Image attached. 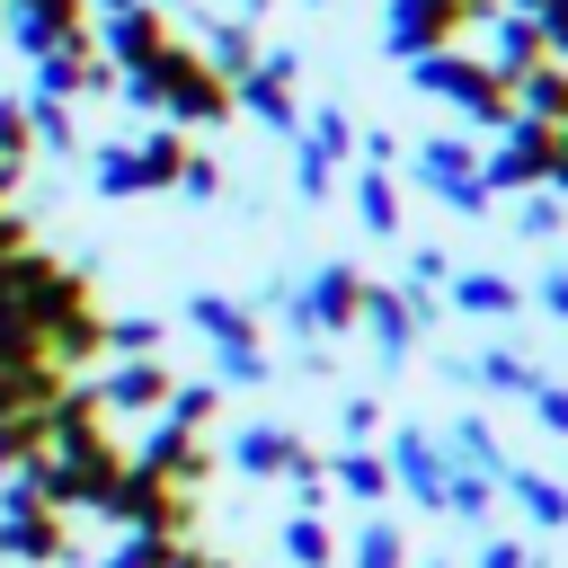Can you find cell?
I'll return each instance as SVG.
<instances>
[{
    "label": "cell",
    "mask_w": 568,
    "mask_h": 568,
    "mask_svg": "<svg viewBox=\"0 0 568 568\" xmlns=\"http://www.w3.org/2000/svg\"><path fill=\"white\" fill-rule=\"evenodd\" d=\"M364 293H373V284H364L355 266H320V284H311V302H302V311H311L320 328H346V320L364 311Z\"/></svg>",
    "instance_id": "cell-6"
},
{
    "label": "cell",
    "mask_w": 568,
    "mask_h": 568,
    "mask_svg": "<svg viewBox=\"0 0 568 568\" xmlns=\"http://www.w3.org/2000/svg\"><path fill=\"white\" fill-rule=\"evenodd\" d=\"M355 568H399V532H364V559Z\"/></svg>",
    "instance_id": "cell-17"
},
{
    "label": "cell",
    "mask_w": 568,
    "mask_h": 568,
    "mask_svg": "<svg viewBox=\"0 0 568 568\" xmlns=\"http://www.w3.org/2000/svg\"><path fill=\"white\" fill-rule=\"evenodd\" d=\"M408 80L426 89V98H444V106H462L470 124H515V80L506 71H488V53H462V44H444V53H417L408 62Z\"/></svg>",
    "instance_id": "cell-1"
},
{
    "label": "cell",
    "mask_w": 568,
    "mask_h": 568,
    "mask_svg": "<svg viewBox=\"0 0 568 568\" xmlns=\"http://www.w3.org/2000/svg\"><path fill=\"white\" fill-rule=\"evenodd\" d=\"M550 151H559V124H532V115H515V124H497V151L479 160V178H488L497 195L550 186Z\"/></svg>",
    "instance_id": "cell-2"
},
{
    "label": "cell",
    "mask_w": 568,
    "mask_h": 568,
    "mask_svg": "<svg viewBox=\"0 0 568 568\" xmlns=\"http://www.w3.org/2000/svg\"><path fill=\"white\" fill-rule=\"evenodd\" d=\"M364 320H373V337H382V355H399V346H408V328H417V311H408L399 293H364Z\"/></svg>",
    "instance_id": "cell-11"
},
{
    "label": "cell",
    "mask_w": 568,
    "mask_h": 568,
    "mask_svg": "<svg viewBox=\"0 0 568 568\" xmlns=\"http://www.w3.org/2000/svg\"><path fill=\"white\" fill-rule=\"evenodd\" d=\"M524 293L506 284V275H488V266H470V275H453V311H470V320H506Z\"/></svg>",
    "instance_id": "cell-8"
},
{
    "label": "cell",
    "mask_w": 568,
    "mask_h": 568,
    "mask_svg": "<svg viewBox=\"0 0 568 568\" xmlns=\"http://www.w3.org/2000/svg\"><path fill=\"white\" fill-rule=\"evenodd\" d=\"M541 302H550V311L568 320V266H550V275H541Z\"/></svg>",
    "instance_id": "cell-19"
},
{
    "label": "cell",
    "mask_w": 568,
    "mask_h": 568,
    "mask_svg": "<svg viewBox=\"0 0 568 568\" xmlns=\"http://www.w3.org/2000/svg\"><path fill=\"white\" fill-rule=\"evenodd\" d=\"M355 213H364V231H399V186H390V169H364L355 178Z\"/></svg>",
    "instance_id": "cell-10"
},
{
    "label": "cell",
    "mask_w": 568,
    "mask_h": 568,
    "mask_svg": "<svg viewBox=\"0 0 568 568\" xmlns=\"http://www.w3.org/2000/svg\"><path fill=\"white\" fill-rule=\"evenodd\" d=\"M515 115H532V124H568V62H532V71L515 80Z\"/></svg>",
    "instance_id": "cell-7"
},
{
    "label": "cell",
    "mask_w": 568,
    "mask_h": 568,
    "mask_svg": "<svg viewBox=\"0 0 568 568\" xmlns=\"http://www.w3.org/2000/svg\"><path fill=\"white\" fill-rule=\"evenodd\" d=\"M479 382H488V390H524V399H532V382H541V373H532L524 355H479Z\"/></svg>",
    "instance_id": "cell-13"
},
{
    "label": "cell",
    "mask_w": 568,
    "mask_h": 568,
    "mask_svg": "<svg viewBox=\"0 0 568 568\" xmlns=\"http://www.w3.org/2000/svg\"><path fill=\"white\" fill-rule=\"evenodd\" d=\"M399 479H408L417 497H444V453H435L426 435H399Z\"/></svg>",
    "instance_id": "cell-12"
},
{
    "label": "cell",
    "mask_w": 568,
    "mask_h": 568,
    "mask_svg": "<svg viewBox=\"0 0 568 568\" xmlns=\"http://www.w3.org/2000/svg\"><path fill=\"white\" fill-rule=\"evenodd\" d=\"M532 408H541L550 435H568V390H559V382H532Z\"/></svg>",
    "instance_id": "cell-16"
},
{
    "label": "cell",
    "mask_w": 568,
    "mask_h": 568,
    "mask_svg": "<svg viewBox=\"0 0 568 568\" xmlns=\"http://www.w3.org/2000/svg\"><path fill=\"white\" fill-rule=\"evenodd\" d=\"M417 186H435L453 213H488V178H479V151H470L462 133L417 142Z\"/></svg>",
    "instance_id": "cell-4"
},
{
    "label": "cell",
    "mask_w": 568,
    "mask_h": 568,
    "mask_svg": "<svg viewBox=\"0 0 568 568\" xmlns=\"http://www.w3.org/2000/svg\"><path fill=\"white\" fill-rule=\"evenodd\" d=\"M408 275H417V284H444V275H453V257H444V248H417V257H408Z\"/></svg>",
    "instance_id": "cell-18"
},
{
    "label": "cell",
    "mask_w": 568,
    "mask_h": 568,
    "mask_svg": "<svg viewBox=\"0 0 568 568\" xmlns=\"http://www.w3.org/2000/svg\"><path fill=\"white\" fill-rule=\"evenodd\" d=\"M346 142H355V133H346V115H337V106H320V124H311V151H320V160H337Z\"/></svg>",
    "instance_id": "cell-15"
},
{
    "label": "cell",
    "mask_w": 568,
    "mask_h": 568,
    "mask_svg": "<svg viewBox=\"0 0 568 568\" xmlns=\"http://www.w3.org/2000/svg\"><path fill=\"white\" fill-rule=\"evenodd\" d=\"M479 568H532V559H524L515 541H497V550H479Z\"/></svg>",
    "instance_id": "cell-20"
},
{
    "label": "cell",
    "mask_w": 568,
    "mask_h": 568,
    "mask_svg": "<svg viewBox=\"0 0 568 568\" xmlns=\"http://www.w3.org/2000/svg\"><path fill=\"white\" fill-rule=\"evenodd\" d=\"M532 62H550V44H541V27H532L524 9H506V18H497V44H488V71H506V80H524Z\"/></svg>",
    "instance_id": "cell-5"
},
{
    "label": "cell",
    "mask_w": 568,
    "mask_h": 568,
    "mask_svg": "<svg viewBox=\"0 0 568 568\" xmlns=\"http://www.w3.org/2000/svg\"><path fill=\"white\" fill-rule=\"evenodd\" d=\"M506 488H515V506L532 515V524H568V488L559 479H541V470H497Z\"/></svg>",
    "instance_id": "cell-9"
},
{
    "label": "cell",
    "mask_w": 568,
    "mask_h": 568,
    "mask_svg": "<svg viewBox=\"0 0 568 568\" xmlns=\"http://www.w3.org/2000/svg\"><path fill=\"white\" fill-rule=\"evenodd\" d=\"M462 27H479V18H470V0H390V18H382V44H390L399 62H417V53H444V44H462Z\"/></svg>",
    "instance_id": "cell-3"
},
{
    "label": "cell",
    "mask_w": 568,
    "mask_h": 568,
    "mask_svg": "<svg viewBox=\"0 0 568 568\" xmlns=\"http://www.w3.org/2000/svg\"><path fill=\"white\" fill-rule=\"evenodd\" d=\"M515 231H524V240H550V231H559V195H550V186H532V195H524V213H515Z\"/></svg>",
    "instance_id": "cell-14"
}]
</instances>
